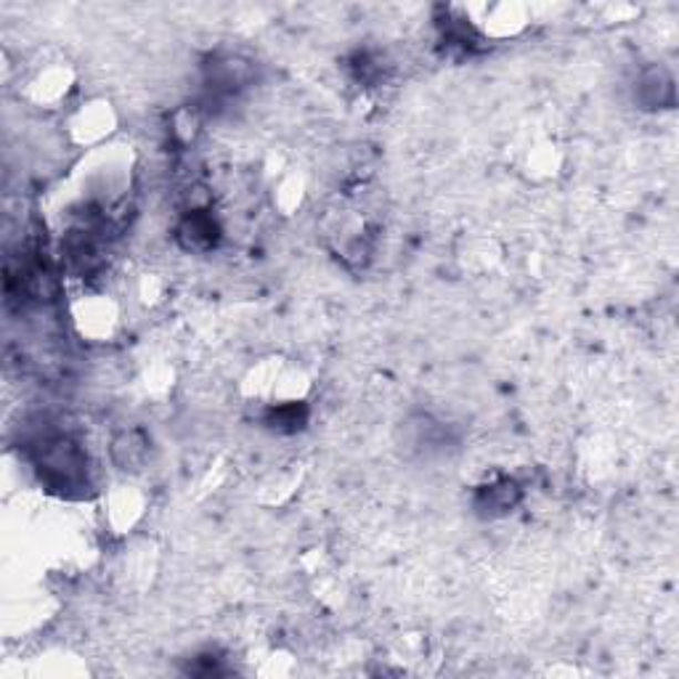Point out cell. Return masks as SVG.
Listing matches in <instances>:
<instances>
[{
	"label": "cell",
	"mask_w": 679,
	"mask_h": 679,
	"mask_svg": "<svg viewBox=\"0 0 679 679\" xmlns=\"http://www.w3.org/2000/svg\"><path fill=\"white\" fill-rule=\"evenodd\" d=\"M32 465L45 488L80 496L89 488V454L66 433H43L32 443Z\"/></svg>",
	"instance_id": "6da1fadb"
},
{
	"label": "cell",
	"mask_w": 679,
	"mask_h": 679,
	"mask_svg": "<svg viewBox=\"0 0 679 679\" xmlns=\"http://www.w3.org/2000/svg\"><path fill=\"white\" fill-rule=\"evenodd\" d=\"M255 80V64L247 62V59L234 56H218L207 64V89H210L215 96H234L241 89H247Z\"/></svg>",
	"instance_id": "7a4b0ae2"
},
{
	"label": "cell",
	"mask_w": 679,
	"mask_h": 679,
	"mask_svg": "<svg viewBox=\"0 0 679 679\" xmlns=\"http://www.w3.org/2000/svg\"><path fill=\"white\" fill-rule=\"evenodd\" d=\"M178 245L184 247L186 253H210L218 247L220 241V226L218 220L213 218V213L207 207L202 210H186L184 218L176 228Z\"/></svg>",
	"instance_id": "3957f363"
},
{
	"label": "cell",
	"mask_w": 679,
	"mask_h": 679,
	"mask_svg": "<svg viewBox=\"0 0 679 679\" xmlns=\"http://www.w3.org/2000/svg\"><path fill=\"white\" fill-rule=\"evenodd\" d=\"M152 441L141 428H123L112 435L110 460L125 473H138L150 462Z\"/></svg>",
	"instance_id": "277c9868"
},
{
	"label": "cell",
	"mask_w": 679,
	"mask_h": 679,
	"mask_svg": "<svg viewBox=\"0 0 679 679\" xmlns=\"http://www.w3.org/2000/svg\"><path fill=\"white\" fill-rule=\"evenodd\" d=\"M635 99L642 110H671L677 104L675 78L667 66H648L637 78Z\"/></svg>",
	"instance_id": "5b68a950"
},
{
	"label": "cell",
	"mask_w": 679,
	"mask_h": 679,
	"mask_svg": "<svg viewBox=\"0 0 679 679\" xmlns=\"http://www.w3.org/2000/svg\"><path fill=\"white\" fill-rule=\"evenodd\" d=\"M523 502V488L513 479H496L479 488L475 494V510L483 517H504Z\"/></svg>",
	"instance_id": "8992f818"
}]
</instances>
